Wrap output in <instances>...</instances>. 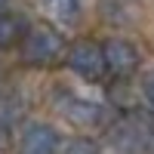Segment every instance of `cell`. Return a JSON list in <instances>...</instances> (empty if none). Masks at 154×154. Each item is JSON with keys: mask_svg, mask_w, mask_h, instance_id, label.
Here are the masks:
<instances>
[{"mask_svg": "<svg viewBox=\"0 0 154 154\" xmlns=\"http://www.w3.org/2000/svg\"><path fill=\"white\" fill-rule=\"evenodd\" d=\"M19 53L28 68H53L68 56V43L56 25L37 22V25H28V31L19 43Z\"/></svg>", "mask_w": 154, "mask_h": 154, "instance_id": "obj_1", "label": "cell"}, {"mask_svg": "<svg viewBox=\"0 0 154 154\" xmlns=\"http://www.w3.org/2000/svg\"><path fill=\"white\" fill-rule=\"evenodd\" d=\"M65 62H68V68H71L77 77H83V80H89V83L102 80L105 71H108L105 49H102L99 43H93V40H77V43L68 49Z\"/></svg>", "mask_w": 154, "mask_h": 154, "instance_id": "obj_2", "label": "cell"}, {"mask_svg": "<svg viewBox=\"0 0 154 154\" xmlns=\"http://www.w3.org/2000/svg\"><path fill=\"white\" fill-rule=\"evenodd\" d=\"M62 148V136L56 126L43 120H31L19 133V154H56Z\"/></svg>", "mask_w": 154, "mask_h": 154, "instance_id": "obj_3", "label": "cell"}, {"mask_svg": "<svg viewBox=\"0 0 154 154\" xmlns=\"http://www.w3.org/2000/svg\"><path fill=\"white\" fill-rule=\"evenodd\" d=\"M105 62H108V71L117 74V77H126L139 68V49L136 43H130L126 37H108L105 40Z\"/></svg>", "mask_w": 154, "mask_h": 154, "instance_id": "obj_4", "label": "cell"}, {"mask_svg": "<svg viewBox=\"0 0 154 154\" xmlns=\"http://www.w3.org/2000/svg\"><path fill=\"white\" fill-rule=\"evenodd\" d=\"M59 111L77 126H96L102 120V108L80 96H59Z\"/></svg>", "mask_w": 154, "mask_h": 154, "instance_id": "obj_5", "label": "cell"}, {"mask_svg": "<svg viewBox=\"0 0 154 154\" xmlns=\"http://www.w3.org/2000/svg\"><path fill=\"white\" fill-rule=\"evenodd\" d=\"M25 31H28V22H25L22 16L0 9V53H6V49L19 46L22 37H25Z\"/></svg>", "mask_w": 154, "mask_h": 154, "instance_id": "obj_6", "label": "cell"}, {"mask_svg": "<svg viewBox=\"0 0 154 154\" xmlns=\"http://www.w3.org/2000/svg\"><path fill=\"white\" fill-rule=\"evenodd\" d=\"M40 6L46 16H53L62 25H74L80 19V9H83V0H40Z\"/></svg>", "mask_w": 154, "mask_h": 154, "instance_id": "obj_7", "label": "cell"}, {"mask_svg": "<svg viewBox=\"0 0 154 154\" xmlns=\"http://www.w3.org/2000/svg\"><path fill=\"white\" fill-rule=\"evenodd\" d=\"M62 154H99V145L93 139H86V136H77V139H71V142L62 148Z\"/></svg>", "mask_w": 154, "mask_h": 154, "instance_id": "obj_8", "label": "cell"}, {"mask_svg": "<svg viewBox=\"0 0 154 154\" xmlns=\"http://www.w3.org/2000/svg\"><path fill=\"white\" fill-rule=\"evenodd\" d=\"M142 96H145V102L154 108V71L151 74H145V80H142Z\"/></svg>", "mask_w": 154, "mask_h": 154, "instance_id": "obj_9", "label": "cell"}, {"mask_svg": "<svg viewBox=\"0 0 154 154\" xmlns=\"http://www.w3.org/2000/svg\"><path fill=\"white\" fill-rule=\"evenodd\" d=\"M0 148H3V126H0Z\"/></svg>", "mask_w": 154, "mask_h": 154, "instance_id": "obj_10", "label": "cell"}, {"mask_svg": "<svg viewBox=\"0 0 154 154\" xmlns=\"http://www.w3.org/2000/svg\"><path fill=\"white\" fill-rule=\"evenodd\" d=\"M6 3H9V0H0V9H6Z\"/></svg>", "mask_w": 154, "mask_h": 154, "instance_id": "obj_11", "label": "cell"}]
</instances>
